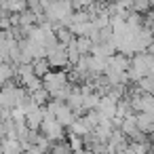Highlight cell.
I'll use <instances>...</instances> for the list:
<instances>
[{"instance_id":"obj_2","label":"cell","mask_w":154,"mask_h":154,"mask_svg":"<svg viewBox=\"0 0 154 154\" xmlns=\"http://www.w3.org/2000/svg\"><path fill=\"white\" fill-rule=\"evenodd\" d=\"M11 76H13V70H11V66H9V63H5V66H2V80L7 82Z\"/></svg>"},{"instance_id":"obj_1","label":"cell","mask_w":154,"mask_h":154,"mask_svg":"<svg viewBox=\"0 0 154 154\" xmlns=\"http://www.w3.org/2000/svg\"><path fill=\"white\" fill-rule=\"evenodd\" d=\"M91 131H93V127H91V122L87 120V116H85V118H76V120L72 122V127H70V133L80 135V137H87Z\"/></svg>"}]
</instances>
